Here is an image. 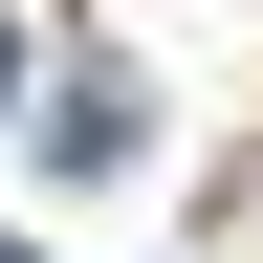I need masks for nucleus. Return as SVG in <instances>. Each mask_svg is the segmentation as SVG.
<instances>
[{
  "instance_id": "f257e3e1",
  "label": "nucleus",
  "mask_w": 263,
  "mask_h": 263,
  "mask_svg": "<svg viewBox=\"0 0 263 263\" xmlns=\"http://www.w3.org/2000/svg\"><path fill=\"white\" fill-rule=\"evenodd\" d=\"M0 66H22V44H0Z\"/></svg>"
},
{
  "instance_id": "f03ea898",
  "label": "nucleus",
  "mask_w": 263,
  "mask_h": 263,
  "mask_svg": "<svg viewBox=\"0 0 263 263\" xmlns=\"http://www.w3.org/2000/svg\"><path fill=\"white\" fill-rule=\"evenodd\" d=\"M0 263H22V241H0Z\"/></svg>"
}]
</instances>
